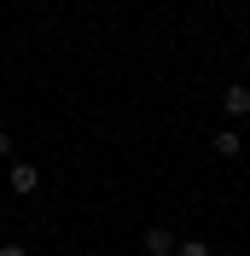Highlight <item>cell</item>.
<instances>
[{"label": "cell", "instance_id": "9c48e42d", "mask_svg": "<svg viewBox=\"0 0 250 256\" xmlns=\"http://www.w3.org/2000/svg\"><path fill=\"white\" fill-rule=\"evenodd\" d=\"M244 122H250V116H244Z\"/></svg>", "mask_w": 250, "mask_h": 256}, {"label": "cell", "instance_id": "ba28073f", "mask_svg": "<svg viewBox=\"0 0 250 256\" xmlns=\"http://www.w3.org/2000/svg\"><path fill=\"white\" fill-rule=\"evenodd\" d=\"M0 222H6V204H0Z\"/></svg>", "mask_w": 250, "mask_h": 256}, {"label": "cell", "instance_id": "6da1fadb", "mask_svg": "<svg viewBox=\"0 0 250 256\" xmlns=\"http://www.w3.org/2000/svg\"><path fill=\"white\" fill-rule=\"evenodd\" d=\"M6 186H12L18 198H30V192L41 186V169H35V163H24V158H12V169H6Z\"/></svg>", "mask_w": 250, "mask_h": 256}, {"label": "cell", "instance_id": "52a82bcc", "mask_svg": "<svg viewBox=\"0 0 250 256\" xmlns=\"http://www.w3.org/2000/svg\"><path fill=\"white\" fill-rule=\"evenodd\" d=\"M0 158H12V134H0Z\"/></svg>", "mask_w": 250, "mask_h": 256}, {"label": "cell", "instance_id": "8992f818", "mask_svg": "<svg viewBox=\"0 0 250 256\" xmlns=\"http://www.w3.org/2000/svg\"><path fill=\"white\" fill-rule=\"evenodd\" d=\"M0 256H30V250H24V244H0Z\"/></svg>", "mask_w": 250, "mask_h": 256}, {"label": "cell", "instance_id": "7a4b0ae2", "mask_svg": "<svg viewBox=\"0 0 250 256\" xmlns=\"http://www.w3.org/2000/svg\"><path fill=\"white\" fill-rule=\"evenodd\" d=\"M221 116H238V122L250 116V88H244V82H233V88L221 94Z\"/></svg>", "mask_w": 250, "mask_h": 256}, {"label": "cell", "instance_id": "3957f363", "mask_svg": "<svg viewBox=\"0 0 250 256\" xmlns=\"http://www.w3.org/2000/svg\"><path fill=\"white\" fill-rule=\"evenodd\" d=\"M174 244H180V239H174L169 227H146V239H140V250H146V256H174Z\"/></svg>", "mask_w": 250, "mask_h": 256}, {"label": "cell", "instance_id": "5b68a950", "mask_svg": "<svg viewBox=\"0 0 250 256\" xmlns=\"http://www.w3.org/2000/svg\"><path fill=\"white\" fill-rule=\"evenodd\" d=\"M174 256H210V244H204V239H180V244H174Z\"/></svg>", "mask_w": 250, "mask_h": 256}, {"label": "cell", "instance_id": "277c9868", "mask_svg": "<svg viewBox=\"0 0 250 256\" xmlns=\"http://www.w3.org/2000/svg\"><path fill=\"white\" fill-rule=\"evenodd\" d=\"M210 152H216V158H238V152H244V140H238L233 128H221L216 140H210Z\"/></svg>", "mask_w": 250, "mask_h": 256}]
</instances>
